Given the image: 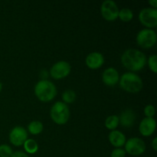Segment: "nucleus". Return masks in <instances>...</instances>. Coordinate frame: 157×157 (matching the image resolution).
<instances>
[{"label":"nucleus","instance_id":"nucleus-1","mask_svg":"<svg viewBox=\"0 0 157 157\" xmlns=\"http://www.w3.org/2000/svg\"><path fill=\"white\" fill-rule=\"evenodd\" d=\"M123 65L131 71L142 70L147 63V57L144 52L134 48H129L121 56Z\"/></svg>","mask_w":157,"mask_h":157},{"label":"nucleus","instance_id":"nucleus-2","mask_svg":"<svg viewBox=\"0 0 157 157\" xmlns=\"http://www.w3.org/2000/svg\"><path fill=\"white\" fill-rule=\"evenodd\" d=\"M35 94L41 101L48 102L56 96L57 89L52 81L41 80L35 86Z\"/></svg>","mask_w":157,"mask_h":157},{"label":"nucleus","instance_id":"nucleus-3","mask_svg":"<svg viewBox=\"0 0 157 157\" xmlns=\"http://www.w3.org/2000/svg\"><path fill=\"white\" fill-rule=\"evenodd\" d=\"M119 81L121 88L129 93H138L143 88L142 79L133 72L124 73Z\"/></svg>","mask_w":157,"mask_h":157},{"label":"nucleus","instance_id":"nucleus-4","mask_svg":"<svg viewBox=\"0 0 157 157\" xmlns=\"http://www.w3.org/2000/svg\"><path fill=\"white\" fill-rule=\"evenodd\" d=\"M51 117L55 123L59 125L65 124L70 117V110L67 104L61 101H58L51 109Z\"/></svg>","mask_w":157,"mask_h":157},{"label":"nucleus","instance_id":"nucleus-5","mask_svg":"<svg viewBox=\"0 0 157 157\" xmlns=\"http://www.w3.org/2000/svg\"><path fill=\"white\" fill-rule=\"evenodd\" d=\"M156 33L151 29H144L138 32L136 42L144 48H150L156 43Z\"/></svg>","mask_w":157,"mask_h":157},{"label":"nucleus","instance_id":"nucleus-6","mask_svg":"<svg viewBox=\"0 0 157 157\" xmlns=\"http://www.w3.org/2000/svg\"><path fill=\"white\" fill-rule=\"evenodd\" d=\"M125 151L130 155L140 156L146 150V144L142 139L138 137H133L129 139L125 143Z\"/></svg>","mask_w":157,"mask_h":157},{"label":"nucleus","instance_id":"nucleus-7","mask_svg":"<svg viewBox=\"0 0 157 157\" xmlns=\"http://www.w3.org/2000/svg\"><path fill=\"white\" fill-rule=\"evenodd\" d=\"M139 19L146 27L155 28L157 25V9L153 8L143 9L139 14Z\"/></svg>","mask_w":157,"mask_h":157},{"label":"nucleus","instance_id":"nucleus-8","mask_svg":"<svg viewBox=\"0 0 157 157\" xmlns=\"http://www.w3.org/2000/svg\"><path fill=\"white\" fill-rule=\"evenodd\" d=\"M101 15L107 21H114L118 18L119 9L116 3L111 0L103 2L101 7Z\"/></svg>","mask_w":157,"mask_h":157},{"label":"nucleus","instance_id":"nucleus-9","mask_svg":"<svg viewBox=\"0 0 157 157\" xmlns=\"http://www.w3.org/2000/svg\"><path fill=\"white\" fill-rule=\"evenodd\" d=\"M71 69V67L69 63L64 61H60L52 67L50 70L51 76L54 79H62L70 74Z\"/></svg>","mask_w":157,"mask_h":157},{"label":"nucleus","instance_id":"nucleus-10","mask_svg":"<svg viewBox=\"0 0 157 157\" xmlns=\"http://www.w3.org/2000/svg\"><path fill=\"white\" fill-rule=\"evenodd\" d=\"M28 139V132L21 127H15L9 133V140L14 146L19 147L24 144Z\"/></svg>","mask_w":157,"mask_h":157},{"label":"nucleus","instance_id":"nucleus-11","mask_svg":"<svg viewBox=\"0 0 157 157\" xmlns=\"http://www.w3.org/2000/svg\"><path fill=\"white\" fill-rule=\"evenodd\" d=\"M156 120L153 117H145L140 124L139 130L144 136H150L156 130Z\"/></svg>","mask_w":157,"mask_h":157},{"label":"nucleus","instance_id":"nucleus-12","mask_svg":"<svg viewBox=\"0 0 157 157\" xmlns=\"http://www.w3.org/2000/svg\"><path fill=\"white\" fill-rule=\"evenodd\" d=\"M102 80L106 85L114 86L120 81L119 73L113 67H108L103 73Z\"/></svg>","mask_w":157,"mask_h":157},{"label":"nucleus","instance_id":"nucleus-13","mask_svg":"<svg viewBox=\"0 0 157 157\" xmlns=\"http://www.w3.org/2000/svg\"><path fill=\"white\" fill-rule=\"evenodd\" d=\"M104 58L100 52H92L86 58V64L90 69H98L103 65Z\"/></svg>","mask_w":157,"mask_h":157},{"label":"nucleus","instance_id":"nucleus-14","mask_svg":"<svg viewBox=\"0 0 157 157\" xmlns=\"http://www.w3.org/2000/svg\"><path fill=\"white\" fill-rule=\"evenodd\" d=\"M136 114L132 110H125L121 113L119 117V123L124 127H130L134 124Z\"/></svg>","mask_w":157,"mask_h":157},{"label":"nucleus","instance_id":"nucleus-15","mask_svg":"<svg viewBox=\"0 0 157 157\" xmlns=\"http://www.w3.org/2000/svg\"><path fill=\"white\" fill-rule=\"evenodd\" d=\"M109 141L110 144L115 147H123L126 143V136L122 132L119 131V130H112L108 136Z\"/></svg>","mask_w":157,"mask_h":157},{"label":"nucleus","instance_id":"nucleus-16","mask_svg":"<svg viewBox=\"0 0 157 157\" xmlns=\"http://www.w3.org/2000/svg\"><path fill=\"white\" fill-rule=\"evenodd\" d=\"M24 148L28 153L34 154L38 150V145L36 141L32 139H27L24 143Z\"/></svg>","mask_w":157,"mask_h":157},{"label":"nucleus","instance_id":"nucleus-17","mask_svg":"<svg viewBox=\"0 0 157 157\" xmlns=\"http://www.w3.org/2000/svg\"><path fill=\"white\" fill-rule=\"evenodd\" d=\"M28 130L29 133L33 135L39 134L43 130V124L38 121H32L28 126Z\"/></svg>","mask_w":157,"mask_h":157},{"label":"nucleus","instance_id":"nucleus-18","mask_svg":"<svg viewBox=\"0 0 157 157\" xmlns=\"http://www.w3.org/2000/svg\"><path fill=\"white\" fill-rule=\"evenodd\" d=\"M119 124V117L117 115L109 116L105 121V127L110 130H114Z\"/></svg>","mask_w":157,"mask_h":157},{"label":"nucleus","instance_id":"nucleus-19","mask_svg":"<svg viewBox=\"0 0 157 157\" xmlns=\"http://www.w3.org/2000/svg\"><path fill=\"white\" fill-rule=\"evenodd\" d=\"M118 17L121 18L122 21H129L133 18V13L132 10L127 8H124L121 10H119V14H118Z\"/></svg>","mask_w":157,"mask_h":157},{"label":"nucleus","instance_id":"nucleus-20","mask_svg":"<svg viewBox=\"0 0 157 157\" xmlns=\"http://www.w3.org/2000/svg\"><path fill=\"white\" fill-rule=\"evenodd\" d=\"M62 99L65 104L73 103L76 99V94L72 90H67L62 94Z\"/></svg>","mask_w":157,"mask_h":157},{"label":"nucleus","instance_id":"nucleus-21","mask_svg":"<svg viewBox=\"0 0 157 157\" xmlns=\"http://www.w3.org/2000/svg\"><path fill=\"white\" fill-rule=\"evenodd\" d=\"M12 154V150L9 145H0V157H10Z\"/></svg>","mask_w":157,"mask_h":157},{"label":"nucleus","instance_id":"nucleus-22","mask_svg":"<svg viewBox=\"0 0 157 157\" xmlns=\"http://www.w3.org/2000/svg\"><path fill=\"white\" fill-rule=\"evenodd\" d=\"M156 61H157V57L156 55H153L149 58L148 59V64L150 68L151 71L154 73L157 72V65H156Z\"/></svg>","mask_w":157,"mask_h":157},{"label":"nucleus","instance_id":"nucleus-23","mask_svg":"<svg viewBox=\"0 0 157 157\" xmlns=\"http://www.w3.org/2000/svg\"><path fill=\"white\" fill-rule=\"evenodd\" d=\"M155 113H156L155 107L151 104L146 106L145 108H144V113L147 116V117H153L155 115Z\"/></svg>","mask_w":157,"mask_h":157},{"label":"nucleus","instance_id":"nucleus-24","mask_svg":"<svg viewBox=\"0 0 157 157\" xmlns=\"http://www.w3.org/2000/svg\"><path fill=\"white\" fill-rule=\"evenodd\" d=\"M126 151L121 148H116L112 151L111 157H125Z\"/></svg>","mask_w":157,"mask_h":157},{"label":"nucleus","instance_id":"nucleus-25","mask_svg":"<svg viewBox=\"0 0 157 157\" xmlns=\"http://www.w3.org/2000/svg\"><path fill=\"white\" fill-rule=\"evenodd\" d=\"M10 157H29L26 153H23L21 151H16L15 153H12Z\"/></svg>","mask_w":157,"mask_h":157},{"label":"nucleus","instance_id":"nucleus-26","mask_svg":"<svg viewBox=\"0 0 157 157\" xmlns=\"http://www.w3.org/2000/svg\"><path fill=\"white\" fill-rule=\"evenodd\" d=\"M152 147H153V150H155V151H156L157 150V138L155 137L154 139L153 140V141H152Z\"/></svg>","mask_w":157,"mask_h":157},{"label":"nucleus","instance_id":"nucleus-27","mask_svg":"<svg viewBox=\"0 0 157 157\" xmlns=\"http://www.w3.org/2000/svg\"><path fill=\"white\" fill-rule=\"evenodd\" d=\"M149 3H150V4L153 6V9H156V7H157L156 0H150V1H149Z\"/></svg>","mask_w":157,"mask_h":157},{"label":"nucleus","instance_id":"nucleus-28","mask_svg":"<svg viewBox=\"0 0 157 157\" xmlns=\"http://www.w3.org/2000/svg\"><path fill=\"white\" fill-rule=\"evenodd\" d=\"M2 88V83L0 82V92H1Z\"/></svg>","mask_w":157,"mask_h":157}]
</instances>
